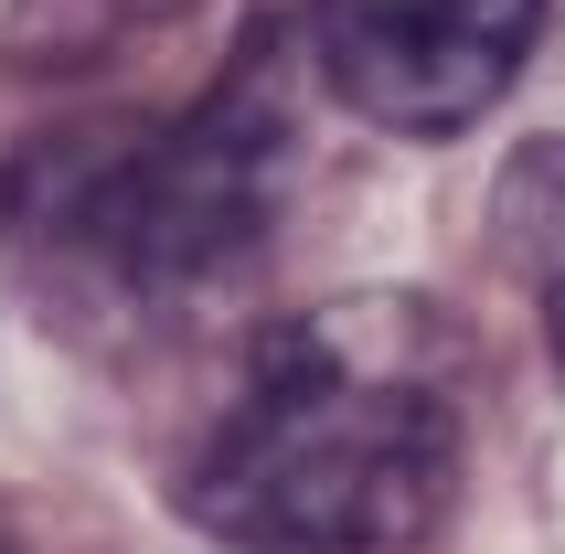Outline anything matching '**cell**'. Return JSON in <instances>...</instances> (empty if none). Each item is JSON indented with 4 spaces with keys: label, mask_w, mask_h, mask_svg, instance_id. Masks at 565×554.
I'll return each instance as SVG.
<instances>
[{
    "label": "cell",
    "mask_w": 565,
    "mask_h": 554,
    "mask_svg": "<svg viewBox=\"0 0 565 554\" xmlns=\"http://www.w3.org/2000/svg\"><path fill=\"white\" fill-rule=\"evenodd\" d=\"M459 501V331L427 299L363 288L256 341L192 523L246 554H406Z\"/></svg>",
    "instance_id": "obj_1"
},
{
    "label": "cell",
    "mask_w": 565,
    "mask_h": 554,
    "mask_svg": "<svg viewBox=\"0 0 565 554\" xmlns=\"http://www.w3.org/2000/svg\"><path fill=\"white\" fill-rule=\"evenodd\" d=\"M171 11L182 0H0V64H86Z\"/></svg>",
    "instance_id": "obj_4"
},
{
    "label": "cell",
    "mask_w": 565,
    "mask_h": 554,
    "mask_svg": "<svg viewBox=\"0 0 565 554\" xmlns=\"http://www.w3.org/2000/svg\"><path fill=\"white\" fill-rule=\"evenodd\" d=\"M299 182V107H288V54L256 32L160 128H75L0 182V214L32 267L75 277L118 309H203L267 256Z\"/></svg>",
    "instance_id": "obj_2"
},
{
    "label": "cell",
    "mask_w": 565,
    "mask_h": 554,
    "mask_svg": "<svg viewBox=\"0 0 565 554\" xmlns=\"http://www.w3.org/2000/svg\"><path fill=\"white\" fill-rule=\"evenodd\" d=\"M502 224H512V246H523V267H534L544 309H555V331H565V150H534L512 171Z\"/></svg>",
    "instance_id": "obj_5"
},
{
    "label": "cell",
    "mask_w": 565,
    "mask_h": 554,
    "mask_svg": "<svg viewBox=\"0 0 565 554\" xmlns=\"http://www.w3.org/2000/svg\"><path fill=\"white\" fill-rule=\"evenodd\" d=\"M555 0H299L310 75L363 128L459 139L512 96Z\"/></svg>",
    "instance_id": "obj_3"
}]
</instances>
